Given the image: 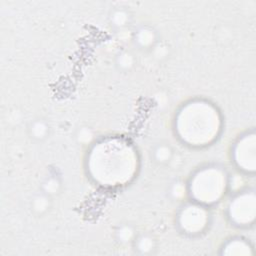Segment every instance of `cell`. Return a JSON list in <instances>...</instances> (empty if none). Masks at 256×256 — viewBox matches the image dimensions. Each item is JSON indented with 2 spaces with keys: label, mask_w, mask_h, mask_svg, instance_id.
I'll list each match as a JSON object with an SVG mask.
<instances>
[{
  "label": "cell",
  "mask_w": 256,
  "mask_h": 256,
  "mask_svg": "<svg viewBox=\"0 0 256 256\" xmlns=\"http://www.w3.org/2000/svg\"><path fill=\"white\" fill-rule=\"evenodd\" d=\"M228 185V177L222 167L205 165L191 175L187 184V192L192 201L208 207L220 201Z\"/></svg>",
  "instance_id": "3"
},
{
  "label": "cell",
  "mask_w": 256,
  "mask_h": 256,
  "mask_svg": "<svg viewBox=\"0 0 256 256\" xmlns=\"http://www.w3.org/2000/svg\"><path fill=\"white\" fill-rule=\"evenodd\" d=\"M129 18H130L129 13L125 9H115L110 16L112 25L117 28L126 26L127 23L129 22Z\"/></svg>",
  "instance_id": "9"
},
{
  "label": "cell",
  "mask_w": 256,
  "mask_h": 256,
  "mask_svg": "<svg viewBox=\"0 0 256 256\" xmlns=\"http://www.w3.org/2000/svg\"><path fill=\"white\" fill-rule=\"evenodd\" d=\"M135 43L141 48H149L156 41L155 31L148 26L140 27L135 33Z\"/></svg>",
  "instance_id": "6"
},
{
  "label": "cell",
  "mask_w": 256,
  "mask_h": 256,
  "mask_svg": "<svg viewBox=\"0 0 256 256\" xmlns=\"http://www.w3.org/2000/svg\"><path fill=\"white\" fill-rule=\"evenodd\" d=\"M248 193H241L231 199L228 205V217L236 225H247L249 210L254 211V208H248Z\"/></svg>",
  "instance_id": "5"
},
{
  "label": "cell",
  "mask_w": 256,
  "mask_h": 256,
  "mask_svg": "<svg viewBox=\"0 0 256 256\" xmlns=\"http://www.w3.org/2000/svg\"><path fill=\"white\" fill-rule=\"evenodd\" d=\"M135 247L140 250L142 253H149L153 247V239L149 235H140L135 238Z\"/></svg>",
  "instance_id": "10"
},
{
  "label": "cell",
  "mask_w": 256,
  "mask_h": 256,
  "mask_svg": "<svg viewBox=\"0 0 256 256\" xmlns=\"http://www.w3.org/2000/svg\"><path fill=\"white\" fill-rule=\"evenodd\" d=\"M48 200H49V195L45 194L44 192L40 195H38L34 201H33V209L38 211V212H43L47 209L48 206Z\"/></svg>",
  "instance_id": "11"
},
{
  "label": "cell",
  "mask_w": 256,
  "mask_h": 256,
  "mask_svg": "<svg viewBox=\"0 0 256 256\" xmlns=\"http://www.w3.org/2000/svg\"><path fill=\"white\" fill-rule=\"evenodd\" d=\"M210 223L208 207L194 202L184 204L177 214V225L179 229L189 235L203 233Z\"/></svg>",
  "instance_id": "4"
},
{
  "label": "cell",
  "mask_w": 256,
  "mask_h": 256,
  "mask_svg": "<svg viewBox=\"0 0 256 256\" xmlns=\"http://www.w3.org/2000/svg\"><path fill=\"white\" fill-rule=\"evenodd\" d=\"M221 126L219 111L203 99H193L183 104L174 120L175 134L190 147L211 145L219 137Z\"/></svg>",
  "instance_id": "2"
},
{
  "label": "cell",
  "mask_w": 256,
  "mask_h": 256,
  "mask_svg": "<svg viewBox=\"0 0 256 256\" xmlns=\"http://www.w3.org/2000/svg\"><path fill=\"white\" fill-rule=\"evenodd\" d=\"M172 148L167 143L158 144L153 150V158L159 164L167 163L172 157Z\"/></svg>",
  "instance_id": "7"
},
{
  "label": "cell",
  "mask_w": 256,
  "mask_h": 256,
  "mask_svg": "<svg viewBox=\"0 0 256 256\" xmlns=\"http://www.w3.org/2000/svg\"><path fill=\"white\" fill-rule=\"evenodd\" d=\"M48 130H49V127L47 123L43 120H36L29 127L30 136L38 140L44 139L48 134Z\"/></svg>",
  "instance_id": "8"
},
{
  "label": "cell",
  "mask_w": 256,
  "mask_h": 256,
  "mask_svg": "<svg viewBox=\"0 0 256 256\" xmlns=\"http://www.w3.org/2000/svg\"><path fill=\"white\" fill-rule=\"evenodd\" d=\"M86 161L89 176L105 187L129 183L138 169L136 150L119 137H108L94 143Z\"/></svg>",
  "instance_id": "1"
},
{
  "label": "cell",
  "mask_w": 256,
  "mask_h": 256,
  "mask_svg": "<svg viewBox=\"0 0 256 256\" xmlns=\"http://www.w3.org/2000/svg\"><path fill=\"white\" fill-rule=\"evenodd\" d=\"M59 186H60V184L57 181V179H55V178L47 179V181L44 183V193L47 195L53 194L58 190Z\"/></svg>",
  "instance_id": "12"
}]
</instances>
